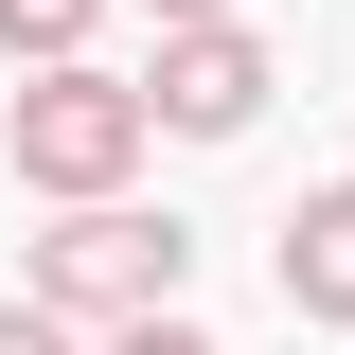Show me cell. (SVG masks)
<instances>
[{
	"instance_id": "1",
	"label": "cell",
	"mask_w": 355,
	"mask_h": 355,
	"mask_svg": "<svg viewBox=\"0 0 355 355\" xmlns=\"http://www.w3.org/2000/svg\"><path fill=\"white\" fill-rule=\"evenodd\" d=\"M142 142H160V107H142L125 71H18V107H0V160H18V196H53V214H107L142 178Z\"/></svg>"
},
{
	"instance_id": "6",
	"label": "cell",
	"mask_w": 355,
	"mask_h": 355,
	"mask_svg": "<svg viewBox=\"0 0 355 355\" xmlns=\"http://www.w3.org/2000/svg\"><path fill=\"white\" fill-rule=\"evenodd\" d=\"M0 355H89V338H71L53 302H0Z\"/></svg>"
},
{
	"instance_id": "4",
	"label": "cell",
	"mask_w": 355,
	"mask_h": 355,
	"mask_svg": "<svg viewBox=\"0 0 355 355\" xmlns=\"http://www.w3.org/2000/svg\"><path fill=\"white\" fill-rule=\"evenodd\" d=\"M284 320H355V178H320L284 214Z\"/></svg>"
},
{
	"instance_id": "2",
	"label": "cell",
	"mask_w": 355,
	"mask_h": 355,
	"mask_svg": "<svg viewBox=\"0 0 355 355\" xmlns=\"http://www.w3.org/2000/svg\"><path fill=\"white\" fill-rule=\"evenodd\" d=\"M178 284H196V231L178 214H53L36 231V266H18V302H53L71 338H125V320H178Z\"/></svg>"
},
{
	"instance_id": "5",
	"label": "cell",
	"mask_w": 355,
	"mask_h": 355,
	"mask_svg": "<svg viewBox=\"0 0 355 355\" xmlns=\"http://www.w3.org/2000/svg\"><path fill=\"white\" fill-rule=\"evenodd\" d=\"M89 18H107V0H0V53H18V71H89Z\"/></svg>"
},
{
	"instance_id": "7",
	"label": "cell",
	"mask_w": 355,
	"mask_h": 355,
	"mask_svg": "<svg viewBox=\"0 0 355 355\" xmlns=\"http://www.w3.org/2000/svg\"><path fill=\"white\" fill-rule=\"evenodd\" d=\"M89 355H214L196 320H125V338H89Z\"/></svg>"
},
{
	"instance_id": "8",
	"label": "cell",
	"mask_w": 355,
	"mask_h": 355,
	"mask_svg": "<svg viewBox=\"0 0 355 355\" xmlns=\"http://www.w3.org/2000/svg\"><path fill=\"white\" fill-rule=\"evenodd\" d=\"M142 18H160V36H214V18H249V0H142Z\"/></svg>"
},
{
	"instance_id": "3",
	"label": "cell",
	"mask_w": 355,
	"mask_h": 355,
	"mask_svg": "<svg viewBox=\"0 0 355 355\" xmlns=\"http://www.w3.org/2000/svg\"><path fill=\"white\" fill-rule=\"evenodd\" d=\"M266 36L249 18H214V36H160V71H142V107H160V142H249L266 125Z\"/></svg>"
}]
</instances>
